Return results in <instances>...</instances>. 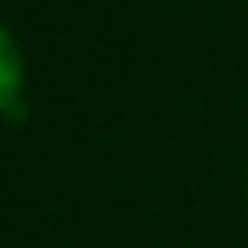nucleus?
I'll use <instances>...</instances> for the list:
<instances>
[{"label":"nucleus","mask_w":248,"mask_h":248,"mask_svg":"<svg viewBox=\"0 0 248 248\" xmlns=\"http://www.w3.org/2000/svg\"><path fill=\"white\" fill-rule=\"evenodd\" d=\"M25 83V62H21V46L9 29L0 25V112H9L21 95Z\"/></svg>","instance_id":"obj_1"}]
</instances>
